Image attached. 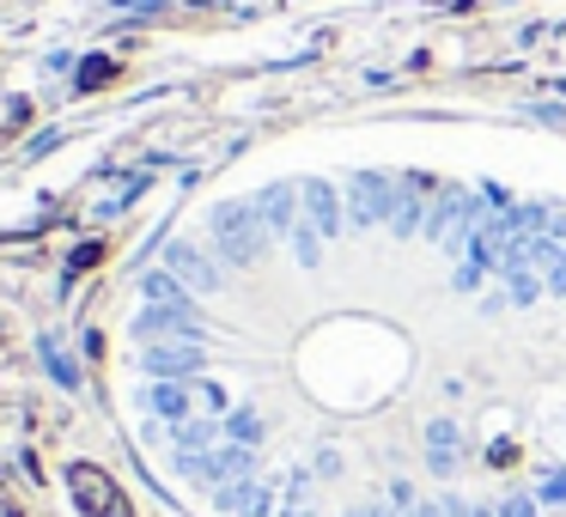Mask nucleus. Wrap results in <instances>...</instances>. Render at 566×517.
Masks as SVG:
<instances>
[{"mask_svg":"<svg viewBox=\"0 0 566 517\" xmlns=\"http://www.w3.org/2000/svg\"><path fill=\"white\" fill-rule=\"evenodd\" d=\"M67 481H74V499H80V511H86V517H135V511H128V499H123V487H116L104 468L74 463V468H67Z\"/></svg>","mask_w":566,"mask_h":517,"instance_id":"1","label":"nucleus"}]
</instances>
